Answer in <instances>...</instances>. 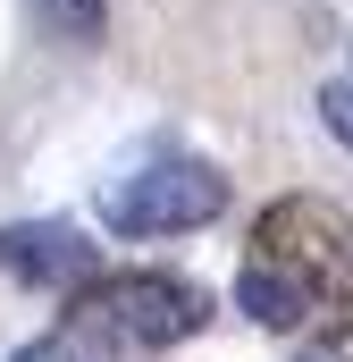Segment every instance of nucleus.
Returning a JSON list of instances; mask_svg holds the SVG:
<instances>
[{"label":"nucleus","mask_w":353,"mask_h":362,"mask_svg":"<svg viewBox=\"0 0 353 362\" xmlns=\"http://www.w3.org/2000/svg\"><path fill=\"white\" fill-rule=\"evenodd\" d=\"M0 270L17 278H42V286H85L92 270H101V253H92L76 228H0Z\"/></svg>","instance_id":"nucleus-4"},{"label":"nucleus","mask_w":353,"mask_h":362,"mask_svg":"<svg viewBox=\"0 0 353 362\" xmlns=\"http://www.w3.org/2000/svg\"><path fill=\"white\" fill-rule=\"evenodd\" d=\"M109 354H118V346L92 337V329H76V320H68L59 337H42V346H17V362H109Z\"/></svg>","instance_id":"nucleus-5"},{"label":"nucleus","mask_w":353,"mask_h":362,"mask_svg":"<svg viewBox=\"0 0 353 362\" xmlns=\"http://www.w3.org/2000/svg\"><path fill=\"white\" fill-rule=\"evenodd\" d=\"M303 362H353V312H345V320H328V329H311Z\"/></svg>","instance_id":"nucleus-7"},{"label":"nucleus","mask_w":353,"mask_h":362,"mask_svg":"<svg viewBox=\"0 0 353 362\" xmlns=\"http://www.w3.org/2000/svg\"><path fill=\"white\" fill-rule=\"evenodd\" d=\"M219 211H227V177L193 152H160L101 194V228L118 236H185V228H210Z\"/></svg>","instance_id":"nucleus-3"},{"label":"nucleus","mask_w":353,"mask_h":362,"mask_svg":"<svg viewBox=\"0 0 353 362\" xmlns=\"http://www.w3.org/2000/svg\"><path fill=\"white\" fill-rule=\"evenodd\" d=\"M236 303L261 329H328L353 312V219L320 194H277L253 219Z\"/></svg>","instance_id":"nucleus-1"},{"label":"nucleus","mask_w":353,"mask_h":362,"mask_svg":"<svg viewBox=\"0 0 353 362\" xmlns=\"http://www.w3.org/2000/svg\"><path fill=\"white\" fill-rule=\"evenodd\" d=\"M42 17H51L59 34H76V42H101V25H109V0H42Z\"/></svg>","instance_id":"nucleus-6"},{"label":"nucleus","mask_w":353,"mask_h":362,"mask_svg":"<svg viewBox=\"0 0 353 362\" xmlns=\"http://www.w3.org/2000/svg\"><path fill=\"white\" fill-rule=\"evenodd\" d=\"M320 118H328V135L353 152V85H328V93H320Z\"/></svg>","instance_id":"nucleus-8"},{"label":"nucleus","mask_w":353,"mask_h":362,"mask_svg":"<svg viewBox=\"0 0 353 362\" xmlns=\"http://www.w3.org/2000/svg\"><path fill=\"white\" fill-rule=\"evenodd\" d=\"M68 320L109 337L118 354H160V346H185L210 329V295L176 270H92L68 295Z\"/></svg>","instance_id":"nucleus-2"}]
</instances>
